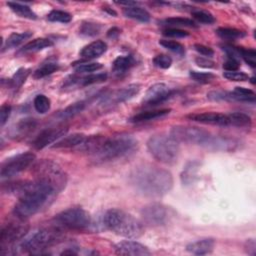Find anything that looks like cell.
Masks as SVG:
<instances>
[{
	"instance_id": "obj_51",
	"label": "cell",
	"mask_w": 256,
	"mask_h": 256,
	"mask_svg": "<svg viewBox=\"0 0 256 256\" xmlns=\"http://www.w3.org/2000/svg\"><path fill=\"white\" fill-rule=\"evenodd\" d=\"M195 63L202 68H214L215 67V62L210 60L207 57H202V56H198L195 59Z\"/></svg>"
},
{
	"instance_id": "obj_41",
	"label": "cell",
	"mask_w": 256,
	"mask_h": 256,
	"mask_svg": "<svg viewBox=\"0 0 256 256\" xmlns=\"http://www.w3.org/2000/svg\"><path fill=\"white\" fill-rule=\"evenodd\" d=\"M85 107V102L84 101H80V102H76V103L71 104L70 106H68L67 108H65L62 112H61V117L62 118H70L75 116L76 114L80 113Z\"/></svg>"
},
{
	"instance_id": "obj_7",
	"label": "cell",
	"mask_w": 256,
	"mask_h": 256,
	"mask_svg": "<svg viewBox=\"0 0 256 256\" xmlns=\"http://www.w3.org/2000/svg\"><path fill=\"white\" fill-rule=\"evenodd\" d=\"M60 239L61 235L56 230L39 229L24 238L20 247L23 251L31 254H42V250L58 243Z\"/></svg>"
},
{
	"instance_id": "obj_40",
	"label": "cell",
	"mask_w": 256,
	"mask_h": 256,
	"mask_svg": "<svg viewBox=\"0 0 256 256\" xmlns=\"http://www.w3.org/2000/svg\"><path fill=\"white\" fill-rule=\"evenodd\" d=\"M101 31V25L94 22H83L80 27V33L85 36H95Z\"/></svg>"
},
{
	"instance_id": "obj_33",
	"label": "cell",
	"mask_w": 256,
	"mask_h": 256,
	"mask_svg": "<svg viewBox=\"0 0 256 256\" xmlns=\"http://www.w3.org/2000/svg\"><path fill=\"white\" fill-rule=\"evenodd\" d=\"M216 33L219 37L227 40H234L238 38H242L246 35L244 31L235 29V28H227V27H221L216 30Z\"/></svg>"
},
{
	"instance_id": "obj_3",
	"label": "cell",
	"mask_w": 256,
	"mask_h": 256,
	"mask_svg": "<svg viewBox=\"0 0 256 256\" xmlns=\"http://www.w3.org/2000/svg\"><path fill=\"white\" fill-rule=\"evenodd\" d=\"M103 223L107 229L126 238H138L143 234L142 223L130 213L112 208L105 212Z\"/></svg>"
},
{
	"instance_id": "obj_18",
	"label": "cell",
	"mask_w": 256,
	"mask_h": 256,
	"mask_svg": "<svg viewBox=\"0 0 256 256\" xmlns=\"http://www.w3.org/2000/svg\"><path fill=\"white\" fill-rule=\"evenodd\" d=\"M107 50V44L102 40H96L88 45L84 46L80 51V56L83 59L91 60L95 59L102 54H104Z\"/></svg>"
},
{
	"instance_id": "obj_10",
	"label": "cell",
	"mask_w": 256,
	"mask_h": 256,
	"mask_svg": "<svg viewBox=\"0 0 256 256\" xmlns=\"http://www.w3.org/2000/svg\"><path fill=\"white\" fill-rule=\"evenodd\" d=\"M29 225L25 222V219L16 217V220L9 221L4 224L0 233V244L1 248L12 245L13 243L23 239L27 235Z\"/></svg>"
},
{
	"instance_id": "obj_21",
	"label": "cell",
	"mask_w": 256,
	"mask_h": 256,
	"mask_svg": "<svg viewBox=\"0 0 256 256\" xmlns=\"http://www.w3.org/2000/svg\"><path fill=\"white\" fill-rule=\"evenodd\" d=\"M170 109H157V110H150V111H144L140 112L134 116H132L129 121L133 123H140V122H146L155 120L159 118H163L166 115L170 113Z\"/></svg>"
},
{
	"instance_id": "obj_47",
	"label": "cell",
	"mask_w": 256,
	"mask_h": 256,
	"mask_svg": "<svg viewBox=\"0 0 256 256\" xmlns=\"http://www.w3.org/2000/svg\"><path fill=\"white\" fill-rule=\"evenodd\" d=\"M163 35L166 37H171V38H184L189 35L187 31H184L182 29L178 28H166L162 31Z\"/></svg>"
},
{
	"instance_id": "obj_17",
	"label": "cell",
	"mask_w": 256,
	"mask_h": 256,
	"mask_svg": "<svg viewBox=\"0 0 256 256\" xmlns=\"http://www.w3.org/2000/svg\"><path fill=\"white\" fill-rule=\"evenodd\" d=\"M186 117L187 119L198 123L218 125V126H229V119L227 114L216 113V112H204V113L189 114Z\"/></svg>"
},
{
	"instance_id": "obj_36",
	"label": "cell",
	"mask_w": 256,
	"mask_h": 256,
	"mask_svg": "<svg viewBox=\"0 0 256 256\" xmlns=\"http://www.w3.org/2000/svg\"><path fill=\"white\" fill-rule=\"evenodd\" d=\"M47 19L51 22H60V23H69L72 20V15L63 10H52L47 15Z\"/></svg>"
},
{
	"instance_id": "obj_48",
	"label": "cell",
	"mask_w": 256,
	"mask_h": 256,
	"mask_svg": "<svg viewBox=\"0 0 256 256\" xmlns=\"http://www.w3.org/2000/svg\"><path fill=\"white\" fill-rule=\"evenodd\" d=\"M194 49L197 51V52L203 56H206L207 58L208 57H211L214 55V51L212 48L208 47V46H205L203 44H195L194 45Z\"/></svg>"
},
{
	"instance_id": "obj_6",
	"label": "cell",
	"mask_w": 256,
	"mask_h": 256,
	"mask_svg": "<svg viewBox=\"0 0 256 256\" xmlns=\"http://www.w3.org/2000/svg\"><path fill=\"white\" fill-rule=\"evenodd\" d=\"M36 180L44 182L55 189L57 193L62 191L67 183V176L63 169L51 160H41L37 162L33 169Z\"/></svg>"
},
{
	"instance_id": "obj_30",
	"label": "cell",
	"mask_w": 256,
	"mask_h": 256,
	"mask_svg": "<svg viewBox=\"0 0 256 256\" xmlns=\"http://www.w3.org/2000/svg\"><path fill=\"white\" fill-rule=\"evenodd\" d=\"M30 69L28 68H20L18 69L14 75L12 76V78L10 79L9 81V85L10 87L13 89V90H17L19 89L23 84L24 82L26 81L27 77L30 74Z\"/></svg>"
},
{
	"instance_id": "obj_25",
	"label": "cell",
	"mask_w": 256,
	"mask_h": 256,
	"mask_svg": "<svg viewBox=\"0 0 256 256\" xmlns=\"http://www.w3.org/2000/svg\"><path fill=\"white\" fill-rule=\"evenodd\" d=\"M86 138L82 133H73L71 135H65L58 142L53 145V148H72L78 147Z\"/></svg>"
},
{
	"instance_id": "obj_2",
	"label": "cell",
	"mask_w": 256,
	"mask_h": 256,
	"mask_svg": "<svg viewBox=\"0 0 256 256\" xmlns=\"http://www.w3.org/2000/svg\"><path fill=\"white\" fill-rule=\"evenodd\" d=\"M56 194L54 188L44 182L38 180L34 182L26 181L13 208V214L15 217L27 219L47 206Z\"/></svg>"
},
{
	"instance_id": "obj_29",
	"label": "cell",
	"mask_w": 256,
	"mask_h": 256,
	"mask_svg": "<svg viewBox=\"0 0 256 256\" xmlns=\"http://www.w3.org/2000/svg\"><path fill=\"white\" fill-rule=\"evenodd\" d=\"M58 69V63L56 61L48 60L47 62L42 63L41 66H39L34 72H33V77L35 79L44 78L46 76L54 73Z\"/></svg>"
},
{
	"instance_id": "obj_45",
	"label": "cell",
	"mask_w": 256,
	"mask_h": 256,
	"mask_svg": "<svg viewBox=\"0 0 256 256\" xmlns=\"http://www.w3.org/2000/svg\"><path fill=\"white\" fill-rule=\"evenodd\" d=\"M153 63L158 68L168 69L172 65V58L166 54H160L154 57Z\"/></svg>"
},
{
	"instance_id": "obj_37",
	"label": "cell",
	"mask_w": 256,
	"mask_h": 256,
	"mask_svg": "<svg viewBox=\"0 0 256 256\" xmlns=\"http://www.w3.org/2000/svg\"><path fill=\"white\" fill-rule=\"evenodd\" d=\"M76 72L79 73H92L100 70L103 65L98 62H80L78 64H73Z\"/></svg>"
},
{
	"instance_id": "obj_1",
	"label": "cell",
	"mask_w": 256,
	"mask_h": 256,
	"mask_svg": "<svg viewBox=\"0 0 256 256\" xmlns=\"http://www.w3.org/2000/svg\"><path fill=\"white\" fill-rule=\"evenodd\" d=\"M130 182L140 194L150 198H159L172 189L173 176L166 169L145 164L133 169Z\"/></svg>"
},
{
	"instance_id": "obj_32",
	"label": "cell",
	"mask_w": 256,
	"mask_h": 256,
	"mask_svg": "<svg viewBox=\"0 0 256 256\" xmlns=\"http://www.w3.org/2000/svg\"><path fill=\"white\" fill-rule=\"evenodd\" d=\"M107 79V74L104 72L101 73H90L84 77L78 79V83L82 86H87V85H92V84H96V83H101L104 82Z\"/></svg>"
},
{
	"instance_id": "obj_13",
	"label": "cell",
	"mask_w": 256,
	"mask_h": 256,
	"mask_svg": "<svg viewBox=\"0 0 256 256\" xmlns=\"http://www.w3.org/2000/svg\"><path fill=\"white\" fill-rule=\"evenodd\" d=\"M175 94V90L171 89L165 83H156L148 88L143 99V103L148 106H155L167 101Z\"/></svg>"
},
{
	"instance_id": "obj_53",
	"label": "cell",
	"mask_w": 256,
	"mask_h": 256,
	"mask_svg": "<svg viewBox=\"0 0 256 256\" xmlns=\"http://www.w3.org/2000/svg\"><path fill=\"white\" fill-rule=\"evenodd\" d=\"M244 249L245 252L248 255L254 256L256 254V242L254 239H247L244 243Z\"/></svg>"
},
{
	"instance_id": "obj_44",
	"label": "cell",
	"mask_w": 256,
	"mask_h": 256,
	"mask_svg": "<svg viewBox=\"0 0 256 256\" xmlns=\"http://www.w3.org/2000/svg\"><path fill=\"white\" fill-rule=\"evenodd\" d=\"M192 16L194 17V19H196L199 23H203V24H212L215 22V18L214 16L206 11L203 10H195L192 11Z\"/></svg>"
},
{
	"instance_id": "obj_15",
	"label": "cell",
	"mask_w": 256,
	"mask_h": 256,
	"mask_svg": "<svg viewBox=\"0 0 256 256\" xmlns=\"http://www.w3.org/2000/svg\"><path fill=\"white\" fill-rule=\"evenodd\" d=\"M68 131V128L64 126L59 127H52L47 128V129L43 130L33 141V147L37 150L43 149L47 147L48 145L54 143L56 140L61 139L66 135Z\"/></svg>"
},
{
	"instance_id": "obj_19",
	"label": "cell",
	"mask_w": 256,
	"mask_h": 256,
	"mask_svg": "<svg viewBox=\"0 0 256 256\" xmlns=\"http://www.w3.org/2000/svg\"><path fill=\"white\" fill-rule=\"evenodd\" d=\"M215 240L213 238H202L190 242L186 246V250L194 255H206L213 251Z\"/></svg>"
},
{
	"instance_id": "obj_52",
	"label": "cell",
	"mask_w": 256,
	"mask_h": 256,
	"mask_svg": "<svg viewBox=\"0 0 256 256\" xmlns=\"http://www.w3.org/2000/svg\"><path fill=\"white\" fill-rule=\"evenodd\" d=\"M207 97L210 100L213 101H220V100H225L228 101V92L224 91H211L207 94Z\"/></svg>"
},
{
	"instance_id": "obj_55",
	"label": "cell",
	"mask_w": 256,
	"mask_h": 256,
	"mask_svg": "<svg viewBox=\"0 0 256 256\" xmlns=\"http://www.w3.org/2000/svg\"><path fill=\"white\" fill-rule=\"evenodd\" d=\"M76 255L77 254V252L74 251V249H67V250H64L63 252H61V255Z\"/></svg>"
},
{
	"instance_id": "obj_43",
	"label": "cell",
	"mask_w": 256,
	"mask_h": 256,
	"mask_svg": "<svg viewBox=\"0 0 256 256\" xmlns=\"http://www.w3.org/2000/svg\"><path fill=\"white\" fill-rule=\"evenodd\" d=\"M223 76L230 80V81H235V82H244V81H247L249 79V76L242 72V71H226L223 73Z\"/></svg>"
},
{
	"instance_id": "obj_22",
	"label": "cell",
	"mask_w": 256,
	"mask_h": 256,
	"mask_svg": "<svg viewBox=\"0 0 256 256\" xmlns=\"http://www.w3.org/2000/svg\"><path fill=\"white\" fill-rule=\"evenodd\" d=\"M123 13L127 18H130L139 22H149L150 20V14L147 10H145L144 8L137 6L136 5H132V6H128L125 7L123 9Z\"/></svg>"
},
{
	"instance_id": "obj_28",
	"label": "cell",
	"mask_w": 256,
	"mask_h": 256,
	"mask_svg": "<svg viewBox=\"0 0 256 256\" xmlns=\"http://www.w3.org/2000/svg\"><path fill=\"white\" fill-rule=\"evenodd\" d=\"M229 119V126L247 128L251 125V118L245 113L242 112H233L227 114Z\"/></svg>"
},
{
	"instance_id": "obj_42",
	"label": "cell",
	"mask_w": 256,
	"mask_h": 256,
	"mask_svg": "<svg viewBox=\"0 0 256 256\" xmlns=\"http://www.w3.org/2000/svg\"><path fill=\"white\" fill-rule=\"evenodd\" d=\"M239 55L241 58L244 59V61L251 66L252 68H255L256 66V51L254 49H245L242 47H239Z\"/></svg>"
},
{
	"instance_id": "obj_9",
	"label": "cell",
	"mask_w": 256,
	"mask_h": 256,
	"mask_svg": "<svg viewBox=\"0 0 256 256\" xmlns=\"http://www.w3.org/2000/svg\"><path fill=\"white\" fill-rule=\"evenodd\" d=\"M57 226L70 230H85L91 224L90 214L80 207L68 208L54 217Z\"/></svg>"
},
{
	"instance_id": "obj_24",
	"label": "cell",
	"mask_w": 256,
	"mask_h": 256,
	"mask_svg": "<svg viewBox=\"0 0 256 256\" xmlns=\"http://www.w3.org/2000/svg\"><path fill=\"white\" fill-rule=\"evenodd\" d=\"M53 45V42L48 38H36L34 40L29 41L21 48V52L23 53H31V52H38L45 48L51 47Z\"/></svg>"
},
{
	"instance_id": "obj_23",
	"label": "cell",
	"mask_w": 256,
	"mask_h": 256,
	"mask_svg": "<svg viewBox=\"0 0 256 256\" xmlns=\"http://www.w3.org/2000/svg\"><path fill=\"white\" fill-rule=\"evenodd\" d=\"M135 65V59L131 55L126 56H118L114 61L112 65V70L115 74L121 75L126 73L130 68H132Z\"/></svg>"
},
{
	"instance_id": "obj_35",
	"label": "cell",
	"mask_w": 256,
	"mask_h": 256,
	"mask_svg": "<svg viewBox=\"0 0 256 256\" xmlns=\"http://www.w3.org/2000/svg\"><path fill=\"white\" fill-rule=\"evenodd\" d=\"M33 105L37 112H39L40 114H44L49 111V109L51 107V102H50V99L47 96H45L44 94H38L34 98Z\"/></svg>"
},
{
	"instance_id": "obj_39",
	"label": "cell",
	"mask_w": 256,
	"mask_h": 256,
	"mask_svg": "<svg viewBox=\"0 0 256 256\" xmlns=\"http://www.w3.org/2000/svg\"><path fill=\"white\" fill-rule=\"evenodd\" d=\"M159 44L163 46L164 48L172 51V52L178 54V55H183L185 53V48L184 46L177 41L168 40V39H162L159 41Z\"/></svg>"
},
{
	"instance_id": "obj_26",
	"label": "cell",
	"mask_w": 256,
	"mask_h": 256,
	"mask_svg": "<svg viewBox=\"0 0 256 256\" xmlns=\"http://www.w3.org/2000/svg\"><path fill=\"white\" fill-rule=\"evenodd\" d=\"M7 5L19 17L30 19V20L37 19V15L26 4H22V3H19V2H7Z\"/></svg>"
},
{
	"instance_id": "obj_27",
	"label": "cell",
	"mask_w": 256,
	"mask_h": 256,
	"mask_svg": "<svg viewBox=\"0 0 256 256\" xmlns=\"http://www.w3.org/2000/svg\"><path fill=\"white\" fill-rule=\"evenodd\" d=\"M32 37V32L31 31H25L22 33H12L6 40L5 45H3L2 51L5 49H11L19 46L22 44L24 41L28 40L29 38Z\"/></svg>"
},
{
	"instance_id": "obj_12",
	"label": "cell",
	"mask_w": 256,
	"mask_h": 256,
	"mask_svg": "<svg viewBox=\"0 0 256 256\" xmlns=\"http://www.w3.org/2000/svg\"><path fill=\"white\" fill-rule=\"evenodd\" d=\"M144 223L150 226H161L169 219L168 208L158 202H152L145 205L140 211Z\"/></svg>"
},
{
	"instance_id": "obj_46",
	"label": "cell",
	"mask_w": 256,
	"mask_h": 256,
	"mask_svg": "<svg viewBox=\"0 0 256 256\" xmlns=\"http://www.w3.org/2000/svg\"><path fill=\"white\" fill-rule=\"evenodd\" d=\"M195 162L189 163L188 166L185 168L182 174V181L183 183H191L193 181V178L195 177V172H196V166Z\"/></svg>"
},
{
	"instance_id": "obj_11",
	"label": "cell",
	"mask_w": 256,
	"mask_h": 256,
	"mask_svg": "<svg viewBox=\"0 0 256 256\" xmlns=\"http://www.w3.org/2000/svg\"><path fill=\"white\" fill-rule=\"evenodd\" d=\"M35 154L32 152H24L5 160L1 165V178H10L27 169L35 161Z\"/></svg>"
},
{
	"instance_id": "obj_49",
	"label": "cell",
	"mask_w": 256,
	"mask_h": 256,
	"mask_svg": "<svg viewBox=\"0 0 256 256\" xmlns=\"http://www.w3.org/2000/svg\"><path fill=\"white\" fill-rule=\"evenodd\" d=\"M11 114V106L8 104H4L0 108V124L3 127L7 122L9 116Z\"/></svg>"
},
{
	"instance_id": "obj_14",
	"label": "cell",
	"mask_w": 256,
	"mask_h": 256,
	"mask_svg": "<svg viewBox=\"0 0 256 256\" xmlns=\"http://www.w3.org/2000/svg\"><path fill=\"white\" fill-rule=\"evenodd\" d=\"M140 89L141 86L139 84H130L106 95V97L102 99L100 104L102 106H113L119 103H123V102L130 100L134 96H136L139 93Z\"/></svg>"
},
{
	"instance_id": "obj_56",
	"label": "cell",
	"mask_w": 256,
	"mask_h": 256,
	"mask_svg": "<svg viewBox=\"0 0 256 256\" xmlns=\"http://www.w3.org/2000/svg\"><path fill=\"white\" fill-rule=\"evenodd\" d=\"M104 10H105V11H107V12H108V13H109V14H111V15H112V14H113V15H116V13H115V12H114V11H113V10H111V9H108V8H105V9H104Z\"/></svg>"
},
{
	"instance_id": "obj_34",
	"label": "cell",
	"mask_w": 256,
	"mask_h": 256,
	"mask_svg": "<svg viewBox=\"0 0 256 256\" xmlns=\"http://www.w3.org/2000/svg\"><path fill=\"white\" fill-rule=\"evenodd\" d=\"M35 125H36V123L33 119H23V120H21L15 128L14 136H16V135L25 136L26 134H28L31 130H33V128L35 127Z\"/></svg>"
},
{
	"instance_id": "obj_20",
	"label": "cell",
	"mask_w": 256,
	"mask_h": 256,
	"mask_svg": "<svg viewBox=\"0 0 256 256\" xmlns=\"http://www.w3.org/2000/svg\"><path fill=\"white\" fill-rule=\"evenodd\" d=\"M255 99V92L245 87H235L232 92H228V101H240L254 103Z\"/></svg>"
},
{
	"instance_id": "obj_38",
	"label": "cell",
	"mask_w": 256,
	"mask_h": 256,
	"mask_svg": "<svg viewBox=\"0 0 256 256\" xmlns=\"http://www.w3.org/2000/svg\"><path fill=\"white\" fill-rule=\"evenodd\" d=\"M190 77L192 80L201 83V84H207L210 83L212 80H214L215 75L210 72H199V71H190L189 73Z\"/></svg>"
},
{
	"instance_id": "obj_54",
	"label": "cell",
	"mask_w": 256,
	"mask_h": 256,
	"mask_svg": "<svg viewBox=\"0 0 256 256\" xmlns=\"http://www.w3.org/2000/svg\"><path fill=\"white\" fill-rule=\"evenodd\" d=\"M120 32H121V30H120L119 28H117V27H112V28H110V29L107 31V36H108L109 38L115 39V38H117V37L119 36Z\"/></svg>"
},
{
	"instance_id": "obj_5",
	"label": "cell",
	"mask_w": 256,
	"mask_h": 256,
	"mask_svg": "<svg viewBox=\"0 0 256 256\" xmlns=\"http://www.w3.org/2000/svg\"><path fill=\"white\" fill-rule=\"evenodd\" d=\"M147 149L150 154L164 164H174L177 162L180 146L179 142L171 135H153L147 141Z\"/></svg>"
},
{
	"instance_id": "obj_16",
	"label": "cell",
	"mask_w": 256,
	"mask_h": 256,
	"mask_svg": "<svg viewBox=\"0 0 256 256\" xmlns=\"http://www.w3.org/2000/svg\"><path fill=\"white\" fill-rule=\"evenodd\" d=\"M114 249L116 254L125 256H146L151 254V251L148 249V247L132 240H124L118 242Z\"/></svg>"
},
{
	"instance_id": "obj_4",
	"label": "cell",
	"mask_w": 256,
	"mask_h": 256,
	"mask_svg": "<svg viewBox=\"0 0 256 256\" xmlns=\"http://www.w3.org/2000/svg\"><path fill=\"white\" fill-rule=\"evenodd\" d=\"M137 148V140L128 134L114 135L104 139L99 150L93 155L96 162H107L131 154Z\"/></svg>"
},
{
	"instance_id": "obj_8",
	"label": "cell",
	"mask_w": 256,
	"mask_h": 256,
	"mask_svg": "<svg viewBox=\"0 0 256 256\" xmlns=\"http://www.w3.org/2000/svg\"><path fill=\"white\" fill-rule=\"evenodd\" d=\"M170 134L178 142L200 145L206 148H209L213 138L210 132L194 126H174L171 128Z\"/></svg>"
},
{
	"instance_id": "obj_50",
	"label": "cell",
	"mask_w": 256,
	"mask_h": 256,
	"mask_svg": "<svg viewBox=\"0 0 256 256\" xmlns=\"http://www.w3.org/2000/svg\"><path fill=\"white\" fill-rule=\"evenodd\" d=\"M240 66L239 60L235 59V58H231V57H228L227 60L223 63V68L226 71H236L238 70Z\"/></svg>"
},
{
	"instance_id": "obj_31",
	"label": "cell",
	"mask_w": 256,
	"mask_h": 256,
	"mask_svg": "<svg viewBox=\"0 0 256 256\" xmlns=\"http://www.w3.org/2000/svg\"><path fill=\"white\" fill-rule=\"evenodd\" d=\"M163 24L170 26V28H175L178 26H184V27H197L196 23L189 19V18H183V17H170L165 20H163Z\"/></svg>"
}]
</instances>
